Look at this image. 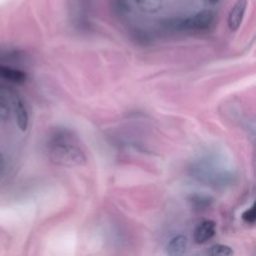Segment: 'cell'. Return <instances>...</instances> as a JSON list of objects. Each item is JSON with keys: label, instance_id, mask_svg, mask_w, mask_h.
Here are the masks:
<instances>
[{"label": "cell", "instance_id": "obj_8", "mask_svg": "<svg viewBox=\"0 0 256 256\" xmlns=\"http://www.w3.org/2000/svg\"><path fill=\"white\" fill-rule=\"evenodd\" d=\"M142 12L148 14H154L158 12L162 8V0H134Z\"/></svg>", "mask_w": 256, "mask_h": 256}, {"label": "cell", "instance_id": "obj_9", "mask_svg": "<svg viewBox=\"0 0 256 256\" xmlns=\"http://www.w3.org/2000/svg\"><path fill=\"white\" fill-rule=\"evenodd\" d=\"M209 254L212 256H232L234 255V250L228 245L216 244L212 246V249L209 250Z\"/></svg>", "mask_w": 256, "mask_h": 256}, {"label": "cell", "instance_id": "obj_11", "mask_svg": "<svg viewBox=\"0 0 256 256\" xmlns=\"http://www.w3.org/2000/svg\"><path fill=\"white\" fill-rule=\"evenodd\" d=\"M9 116V106L6 102L0 96V120H5Z\"/></svg>", "mask_w": 256, "mask_h": 256}, {"label": "cell", "instance_id": "obj_4", "mask_svg": "<svg viewBox=\"0 0 256 256\" xmlns=\"http://www.w3.org/2000/svg\"><path fill=\"white\" fill-rule=\"evenodd\" d=\"M215 232H216V224L212 220H205L202 224H199V226L195 230V242L199 245L206 244L209 240H212L214 238Z\"/></svg>", "mask_w": 256, "mask_h": 256}, {"label": "cell", "instance_id": "obj_1", "mask_svg": "<svg viewBox=\"0 0 256 256\" xmlns=\"http://www.w3.org/2000/svg\"><path fill=\"white\" fill-rule=\"evenodd\" d=\"M49 158L54 164L62 166H76L86 162L84 152L75 144L68 132H56L48 145Z\"/></svg>", "mask_w": 256, "mask_h": 256}, {"label": "cell", "instance_id": "obj_2", "mask_svg": "<svg viewBox=\"0 0 256 256\" xmlns=\"http://www.w3.org/2000/svg\"><path fill=\"white\" fill-rule=\"evenodd\" d=\"M214 19V12L204 10L186 19L170 20L166 28L172 29V32H204L212 26Z\"/></svg>", "mask_w": 256, "mask_h": 256}, {"label": "cell", "instance_id": "obj_12", "mask_svg": "<svg viewBox=\"0 0 256 256\" xmlns=\"http://www.w3.org/2000/svg\"><path fill=\"white\" fill-rule=\"evenodd\" d=\"M2 170H4V158L0 154V174L2 172Z\"/></svg>", "mask_w": 256, "mask_h": 256}, {"label": "cell", "instance_id": "obj_10", "mask_svg": "<svg viewBox=\"0 0 256 256\" xmlns=\"http://www.w3.org/2000/svg\"><path fill=\"white\" fill-rule=\"evenodd\" d=\"M242 219H244V222H248V224H250V225L254 224L255 220H256L255 206H252L249 210H246V212L242 214Z\"/></svg>", "mask_w": 256, "mask_h": 256}, {"label": "cell", "instance_id": "obj_6", "mask_svg": "<svg viewBox=\"0 0 256 256\" xmlns=\"http://www.w3.org/2000/svg\"><path fill=\"white\" fill-rule=\"evenodd\" d=\"M188 244H189V242H188L186 236L178 235V236H174L168 242L166 252L170 256H179L185 254L188 250Z\"/></svg>", "mask_w": 256, "mask_h": 256}, {"label": "cell", "instance_id": "obj_7", "mask_svg": "<svg viewBox=\"0 0 256 256\" xmlns=\"http://www.w3.org/2000/svg\"><path fill=\"white\" fill-rule=\"evenodd\" d=\"M15 119H16L19 129L22 132H26L28 125H29V115H28V110L24 102L20 98H16V100H15Z\"/></svg>", "mask_w": 256, "mask_h": 256}, {"label": "cell", "instance_id": "obj_13", "mask_svg": "<svg viewBox=\"0 0 256 256\" xmlns=\"http://www.w3.org/2000/svg\"><path fill=\"white\" fill-rule=\"evenodd\" d=\"M210 4H216V2H219L220 0H209Z\"/></svg>", "mask_w": 256, "mask_h": 256}, {"label": "cell", "instance_id": "obj_3", "mask_svg": "<svg viewBox=\"0 0 256 256\" xmlns=\"http://www.w3.org/2000/svg\"><path fill=\"white\" fill-rule=\"evenodd\" d=\"M248 2H249V0H236L234 6L230 10L228 24H229L232 32H236L240 28V25H242L248 9Z\"/></svg>", "mask_w": 256, "mask_h": 256}, {"label": "cell", "instance_id": "obj_5", "mask_svg": "<svg viewBox=\"0 0 256 256\" xmlns=\"http://www.w3.org/2000/svg\"><path fill=\"white\" fill-rule=\"evenodd\" d=\"M0 78L8 82H15V84H22L26 82L28 75L24 72L14 68L6 66V65H0Z\"/></svg>", "mask_w": 256, "mask_h": 256}]
</instances>
